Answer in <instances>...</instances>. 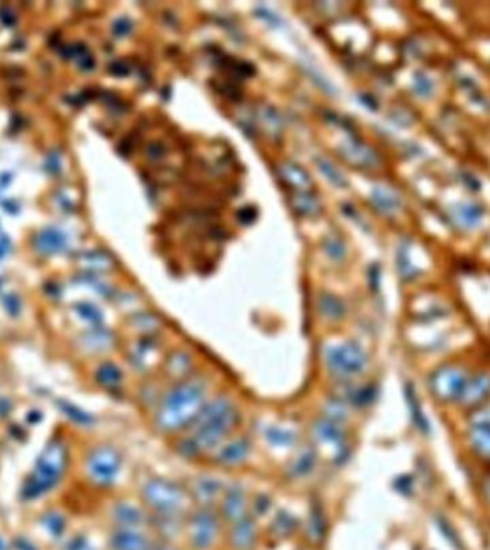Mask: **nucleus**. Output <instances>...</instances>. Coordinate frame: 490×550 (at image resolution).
Wrapping results in <instances>:
<instances>
[{
	"label": "nucleus",
	"instance_id": "nucleus-11",
	"mask_svg": "<svg viewBox=\"0 0 490 550\" xmlns=\"http://www.w3.org/2000/svg\"><path fill=\"white\" fill-rule=\"evenodd\" d=\"M245 492L241 485H232L224 496L222 500V516L227 522L237 523L242 518H245Z\"/></svg>",
	"mask_w": 490,
	"mask_h": 550
},
{
	"label": "nucleus",
	"instance_id": "nucleus-51",
	"mask_svg": "<svg viewBox=\"0 0 490 550\" xmlns=\"http://www.w3.org/2000/svg\"><path fill=\"white\" fill-rule=\"evenodd\" d=\"M487 494H489V497H490V482H489V485H487Z\"/></svg>",
	"mask_w": 490,
	"mask_h": 550
},
{
	"label": "nucleus",
	"instance_id": "nucleus-25",
	"mask_svg": "<svg viewBox=\"0 0 490 550\" xmlns=\"http://www.w3.org/2000/svg\"><path fill=\"white\" fill-rule=\"evenodd\" d=\"M315 463H317L315 453L307 449L296 457V460L291 464L290 473L293 477H299V479L306 477L315 469Z\"/></svg>",
	"mask_w": 490,
	"mask_h": 550
},
{
	"label": "nucleus",
	"instance_id": "nucleus-32",
	"mask_svg": "<svg viewBox=\"0 0 490 550\" xmlns=\"http://www.w3.org/2000/svg\"><path fill=\"white\" fill-rule=\"evenodd\" d=\"M322 246H324V251H325L327 256H329L332 260L341 261L346 258V245L339 237H336V235L327 237L324 239Z\"/></svg>",
	"mask_w": 490,
	"mask_h": 550
},
{
	"label": "nucleus",
	"instance_id": "nucleus-26",
	"mask_svg": "<svg viewBox=\"0 0 490 550\" xmlns=\"http://www.w3.org/2000/svg\"><path fill=\"white\" fill-rule=\"evenodd\" d=\"M490 392V377L489 375H479L476 377L473 382H467V386L465 389L463 397L469 400L467 403L473 404L477 403L479 400H483Z\"/></svg>",
	"mask_w": 490,
	"mask_h": 550
},
{
	"label": "nucleus",
	"instance_id": "nucleus-3",
	"mask_svg": "<svg viewBox=\"0 0 490 550\" xmlns=\"http://www.w3.org/2000/svg\"><path fill=\"white\" fill-rule=\"evenodd\" d=\"M68 466V449L61 440L48 443L39 456L32 473L23 483L22 496L26 500L37 499L52 490L62 479Z\"/></svg>",
	"mask_w": 490,
	"mask_h": 550
},
{
	"label": "nucleus",
	"instance_id": "nucleus-35",
	"mask_svg": "<svg viewBox=\"0 0 490 550\" xmlns=\"http://www.w3.org/2000/svg\"><path fill=\"white\" fill-rule=\"evenodd\" d=\"M77 313H79V315L82 318L87 320L88 323H91L94 325H99L102 323V320H103V315L99 311V308H96L92 304H80V306H77Z\"/></svg>",
	"mask_w": 490,
	"mask_h": 550
},
{
	"label": "nucleus",
	"instance_id": "nucleus-48",
	"mask_svg": "<svg viewBox=\"0 0 490 550\" xmlns=\"http://www.w3.org/2000/svg\"><path fill=\"white\" fill-rule=\"evenodd\" d=\"M148 550H178V549L168 542H156V543H151Z\"/></svg>",
	"mask_w": 490,
	"mask_h": 550
},
{
	"label": "nucleus",
	"instance_id": "nucleus-47",
	"mask_svg": "<svg viewBox=\"0 0 490 550\" xmlns=\"http://www.w3.org/2000/svg\"><path fill=\"white\" fill-rule=\"evenodd\" d=\"M112 73H115L116 76H127L130 73V66L125 65L124 62H116L112 65L111 68Z\"/></svg>",
	"mask_w": 490,
	"mask_h": 550
},
{
	"label": "nucleus",
	"instance_id": "nucleus-4",
	"mask_svg": "<svg viewBox=\"0 0 490 550\" xmlns=\"http://www.w3.org/2000/svg\"><path fill=\"white\" fill-rule=\"evenodd\" d=\"M142 497L158 515L180 513L184 507L185 490L175 482L152 479L144 485Z\"/></svg>",
	"mask_w": 490,
	"mask_h": 550
},
{
	"label": "nucleus",
	"instance_id": "nucleus-6",
	"mask_svg": "<svg viewBox=\"0 0 490 550\" xmlns=\"http://www.w3.org/2000/svg\"><path fill=\"white\" fill-rule=\"evenodd\" d=\"M120 456L111 446L95 447L87 458V472L89 479L101 486H112L120 473Z\"/></svg>",
	"mask_w": 490,
	"mask_h": 550
},
{
	"label": "nucleus",
	"instance_id": "nucleus-7",
	"mask_svg": "<svg viewBox=\"0 0 490 550\" xmlns=\"http://www.w3.org/2000/svg\"><path fill=\"white\" fill-rule=\"evenodd\" d=\"M220 520L215 512L203 507L196 512L189 522V540L195 550H208L217 540Z\"/></svg>",
	"mask_w": 490,
	"mask_h": 550
},
{
	"label": "nucleus",
	"instance_id": "nucleus-41",
	"mask_svg": "<svg viewBox=\"0 0 490 550\" xmlns=\"http://www.w3.org/2000/svg\"><path fill=\"white\" fill-rule=\"evenodd\" d=\"M134 321L138 325V328L142 330V331L155 330L158 327V324H159V321L152 314H138Z\"/></svg>",
	"mask_w": 490,
	"mask_h": 550
},
{
	"label": "nucleus",
	"instance_id": "nucleus-40",
	"mask_svg": "<svg viewBox=\"0 0 490 550\" xmlns=\"http://www.w3.org/2000/svg\"><path fill=\"white\" fill-rule=\"evenodd\" d=\"M65 550H96L84 536H75L65 544Z\"/></svg>",
	"mask_w": 490,
	"mask_h": 550
},
{
	"label": "nucleus",
	"instance_id": "nucleus-2",
	"mask_svg": "<svg viewBox=\"0 0 490 550\" xmlns=\"http://www.w3.org/2000/svg\"><path fill=\"white\" fill-rule=\"evenodd\" d=\"M238 410L231 399L220 396L207 403L192 423V433L181 442L180 450L187 457L210 451L228 437L238 423Z\"/></svg>",
	"mask_w": 490,
	"mask_h": 550
},
{
	"label": "nucleus",
	"instance_id": "nucleus-23",
	"mask_svg": "<svg viewBox=\"0 0 490 550\" xmlns=\"http://www.w3.org/2000/svg\"><path fill=\"white\" fill-rule=\"evenodd\" d=\"M318 311L330 320H340L346 314L344 303L333 294H322L318 299Z\"/></svg>",
	"mask_w": 490,
	"mask_h": 550
},
{
	"label": "nucleus",
	"instance_id": "nucleus-37",
	"mask_svg": "<svg viewBox=\"0 0 490 550\" xmlns=\"http://www.w3.org/2000/svg\"><path fill=\"white\" fill-rule=\"evenodd\" d=\"M42 235H44V239H40V244L44 245V249H46V251H58L65 244V241L59 232L48 231V232H44Z\"/></svg>",
	"mask_w": 490,
	"mask_h": 550
},
{
	"label": "nucleus",
	"instance_id": "nucleus-21",
	"mask_svg": "<svg viewBox=\"0 0 490 550\" xmlns=\"http://www.w3.org/2000/svg\"><path fill=\"white\" fill-rule=\"evenodd\" d=\"M82 344H84V347L88 351H94V353L106 351L113 344V335L109 331L94 330V331H89L84 337V340H82Z\"/></svg>",
	"mask_w": 490,
	"mask_h": 550
},
{
	"label": "nucleus",
	"instance_id": "nucleus-29",
	"mask_svg": "<svg viewBox=\"0 0 490 550\" xmlns=\"http://www.w3.org/2000/svg\"><path fill=\"white\" fill-rule=\"evenodd\" d=\"M472 443L480 454L490 457V425L476 426L472 433Z\"/></svg>",
	"mask_w": 490,
	"mask_h": 550
},
{
	"label": "nucleus",
	"instance_id": "nucleus-16",
	"mask_svg": "<svg viewBox=\"0 0 490 550\" xmlns=\"http://www.w3.org/2000/svg\"><path fill=\"white\" fill-rule=\"evenodd\" d=\"M339 154L341 158H344L347 162L356 165V166H373L376 163V154L364 144L358 141H348L344 145L340 146Z\"/></svg>",
	"mask_w": 490,
	"mask_h": 550
},
{
	"label": "nucleus",
	"instance_id": "nucleus-20",
	"mask_svg": "<svg viewBox=\"0 0 490 550\" xmlns=\"http://www.w3.org/2000/svg\"><path fill=\"white\" fill-rule=\"evenodd\" d=\"M96 382L105 387V389H115L122 383V378H124V374H122V370L113 364V363H103L99 365V368L95 373Z\"/></svg>",
	"mask_w": 490,
	"mask_h": 550
},
{
	"label": "nucleus",
	"instance_id": "nucleus-17",
	"mask_svg": "<svg viewBox=\"0 0 490 550\" xmlns=\"http://www.w3.org/2000/svg\"><path fill=\"white\" fill-rule=\"evenodd\" d=\"M221 493H222V483L220 479L213 476L199 477L195 482L192 489L194 499L202 506L213 504L221 496Z\"/></svg>",
	"mask_w": 490,
	"mask_h": 550
},
{
	"label": "nucleus",
	"instance_id": "nucleus-5",
	"mask_svg": "<svg viewBox=\"0 0 490 550\" xmlns=\"http://www.w3.org/2000/svg\"><path fill=\"white\" fill-rule=\"evenodd\" d=\"M324 363L334 375L350 378L361 374L367 365V354L354 342L329 346L324 351Z\"/></svg>",
	"mask_w": 490,
	"mask_h": 550
},
{
	"label": "nucleus",
	"instance_id": "nucleus-49",
	"mask_svg": "<svg viewBox=\"0 0 490 550\" xmlns=\"http://www.w3.org/2000/svg\"><path fill=\"white\" fill-rule=\"evenodd\" d=\"M16 543H18V547H19L20 550H36L34 546H32L27 540H18Z\"/></svg>",
	"mask_w": 490,
	"mask_h": 550
},
{
	"label": "nucleus",
	"instance_id": "nucleus-27",
	"mask_svg": "<svg viewBox=\"0 0 490 550\" xmlns=\"http://www.w3.org/2000/svg\"><path fill=\"white\" fill-rule=\"evenodd\" d=\"M192 365V357L184 351H178V353H174L168 360H167V373L171 375V377H177L180 380L185 378L184 375L189 371Z\"/></svg>",
	"mask_w": 490,
	"mask_h": 550
},
{
	"label": "nucleus",
	"instance_id": "nucleus-31",
	"mask_svg": "<svg viewBox=\"0 0 490 550\" xmlns=\"http://www.w3.org/2000/svg\"><path fill=\"white\" fill-rule=\"evenodd\" d=\"M260 118L271 135H278L282 128V120L272 106H261Z\"/></svg>",
	"mask_w": 490,
	"mask_h": 550
},
{
	"label": "nucleus",
	"instance_id": "nucleus-36",
	"mask_svg": "<svg viewBox=\"0 0 490 550\" xmlns=\"http://www.w3.org/2000/svg\"><path fill=\"white\" fill-rule=\"evenodd\" d=\"M373 399H375V390L372 387H363V389H357L351 393L350 403H353L356 406H365V404H370Z\"/></svg>",
	"mask_w": 490,
	"mask_h": 550
},
{
	"label": "nucleus",
	"instance_id": "nucleus-14",
	"mask_svg": "<svg viewBox=\"0 0 490 550\" xmlns=\"http://www.w3.org/2000/svg\"><path fill=\"white\" fill-rule=\"evenodd\" d=\"M314 437L322 443V444H329L336 449L343 450V442H344V432L340 423L329 420V418H321L315 421V425L313 427Z\"/></svg>",
	"mask_w": 490,
	"mask_h": 550
},
{
	"label": "nucleus",
	"instance_id": "nucleus-46",
	"mask_svg": "<svg viewBox=\"0 0 490 550\" xmlns=\"http://www.w3.org/2000/svg\"><path fill=\"white\" fill-rule=\"evenodd\" d=\"M254 509L258 515H264L268 509H270V499L265 497V496H260L257 500H256V504H254Z\"/></svg>",
	"mask_w": 490,
	"mask_h": 550
},
{
	"label": "nucleus",
	"instance_id": "nucleus-18",
	"mask_svg": "<svg viewBox=\"0 0 490 550\" xmlns=\"http://www.w3.org/2000/svg\"><path fill=\"white\" fill-rule=\"evenodd\" d=\"M290 205L301 217H317L321 213V202L311 192H296L290 198Z\"/></svg>",
	"mask_w": 490,
	"mask_h": 550
},
{
	"label": "nucleus",
	"instance_id": "nucleus-8",
	"mask_svg": "<svg viewBox=\"0 0 490 550\" xmlns=\"http://www.w3.org/2000/svg\"><path fill=\"white\" fill-rule=\"evenodd\" d=\"M467 380L459 368H443L433 377V393L441 400L463 397Z\"/></svg>",
	"mask_w": 490,
	"mask_h": 550
},
{
	"label": "nucleus",
	"instance_id": "nucleus-24",
	"mask_svg": "<svg viewBox=\"0 0 490 550\" xmlns=\"http://www.w3.org/2000/svg\"><path fill=\"white\" fill-rule=\"evenodd\" d=\"M297 526H299V520L296 519V516L282 511L272 520L271 533L279 539L289 537L290 535H293L297 530Z\"/></svg>",
	"mask_w": 490,
	"mask_h": 550
},
{
	"label": "nucleus",
	"instance_id": "nucleus-12",
	"mask_svg": "<svg viewBox=\"0 0 490 550\" xmlns=\"http://www.w3.org/2000/svg\"><path fill=\"white\" fill-rule=\"evenodd\" d=\"M278 175L285 185H289L297 192H310L313 188V181L306 173V169L294 162H282L278 166Z\"/></svg>",
	"mask_w": 490,
	"mask_h": 550
},
{
	"label": "nucleus",
	"instance_id": "nucleus-38",
	"mask_svg": "<svg viewBox=\"0 0 490 550\" xmlns=\"http://www.w3.org/2000/svg\"><path fill=\"white\" fill-rule=\"evenodd\" d=\"M65 407H66V414H69L76 423H79L80 426H91L94 423V417L91 414L82 411L77 407L70 404H65Z\"/></svg>",
	"mask_w": 490,
	"mask_h": 550
},
{
	"label": "nucleus",
	"instance_id": "nucleus-28",
	"mask_svg": "<svg viewBox=\"0 0 490 550\" xmlns=\"http://www.w3.org/2000/svg\"><path fill=\"white\" fill-rule=\"evenodd\" d=\"M325 519L324 513L318 506H313L308 519V535L313 542H321L325 535Z\"/></svg>",
	"mask_w": 490,
	"mask_h": 550
},
{
	"label": "nucleus",
	"instance_id": "nucleus-9",
	"mask_svg": "<svg viewBox=\"0 0 490 550\" xmlns=\"http://www.w3.org/2000/svg\"><path fill=\"white\" fill-rule=\"evenodd\" d=\"M250 451H251V444L249 439L238 437L222 444L215 456V460L220 464H222V466L232 468V466H238V464L247 460Z\"/></svg>",
	"mask_w": 490,
	"mask_h": 550
},
{
	"label": "nucleus",
	"instance_id": "nucleus-30",
	"mask_svg": "<svg viewBox=\"0 0 490 550\" xmlns=\"http://www.w3.org/2000/svg\"><path fill=\"white\" fill-rule=\"evenodd\" d=\"M317 165H318V168H320L321 174H322L327 180H329L333 185L340 187V188L347 187L346 178L343 177V174L339 171V169H337L330 161L322 159V158H318V159H317Z\"/></svg>",
	"mask_w": 490,
	"mask_h": 550
},
{
	"label": "nucleus",
	"instance_id": "nucleus-22",
	"mask_svg": "<svg viewBox=\"0 0 490 550\" xmlns=\"http://www.w3.org/2000/svg\"><path fill=\"white\" fill-rule=\"evenodd\" d=\"M264 437L271 446L279 449H290L297 442L296 433L277 426H267L264 430Z\"/></svg>",
	"mask_w": 490,
	"mask_h": 550
},
{
	"label": "nucleus",
	"instance_id": "nucleus-44",
	"mask_svg": "<svg viewBox=\"0 0 490 550\" xmlns=\"http://www.w3.org/2000/svg\"><path fill=\"white\" fill-rule=\"evenodd\" d=\"M257 218V211L253 206H245L238 211V220L242 224H251Z\"/></svg>",
	"mask_w": 490,
	"mask_h": 550
},
{
	"label": "nucleus",
	"instance_id": "nucleus-34",
	"mask_svg": "<svg viewBox=\"0 0 490 550\" xmlns=\"http://www.w3.org/2000/svg\"><path fill=\"white\" fill-rule=\"evenodd\" d=\"M45 529L55 537L61 536L65 532V519L59 513H48L42 520Z\"/></svg>",
	"mask_w": 490,
	"mask_h": 550
},
{
	"label": "nucleus",
	"instance_id": "nucleus-45",
	"mask_svg": "<svg viewBox=\"0 0 490 550\" xmlns=\"http://www.w3.org/2000/svg\"><path fill=\"white\" fill-rule=\"evenodd\" d=\"M146 155L149 159L152 161H156V159H161L163 155H165V146H163L162 144L159 142H152L148 145L146 148Z\"/></svg>",
	"mask_w": 490,
	"mask_h": 550
},
{
	"label": "nucleus",
	"instance_id": "nucleus-1",
	"mask_svg": "<svg viewBox=\"0 0 490 550\" xmlns=\"http://www.w3.org/2000/svg\"><path fill=\"white\" fill-rule=\"evenodd\" d=\"M208 380L182 378L165 394L156 413V426L163 432H178L192 426L207 404Z\"/></svg>",
	"mask_w": 490,
	"mask_h": 550
},
{
	"label": "nucleus",
	"instance_id": "nucleus-19",
	"mask_svg": "<svg viewBox=\"0 0 490 550\" xmlns=\"http://www.w3.org/2000/svg\"><path fill=\"white\" fill-rule=\"evenodd\" d=\"M153 526L163 539H172L181 533L184 525L180 513H168L156 515L153 519Z\"/></svg>",
	"mask_w": 490,
	"mask_h": 550
},
{
	"label": "nucleus",
	"instance_id": "nucleus-39",
	"mask_svg": "<svg viewBox=\"0 0 490 550\" xmlns=\"http://www.w3.org/2000/svg\"><path fill=\"white\" fill-rule=\"evenodd\" d=\"M373 201L383 211H389V209H394L396 208V199L390 194L383 191V189H376L375 191Z\"/></svg>",
	"mask_w": 490,
	"mask_h": 550
},
{
	"label": "nucleus",
	"instance_id": "nucleus-42",
	"mask_svg": "<svg viewBox=\"0 0 490 550\" xmlns=\"http://www.w3.org/2000/svg\"><path fill=\"white\" fill-rule=\"evenodd\" d=\"M256 15H257L258 18L267 20V22H268L270 25H272V26H277V27H278V26L282 25L279 16H278L275 12H272V11H270V9H267V8H258V9L256 11Z\"/></svg>",
	"mask_w": 490,
	"mask_h": 550
},
{
	"label": "nucleus",
	"instance_id": "nucleus-13",
	"mask_svg": "<svg viewBox=\"0 0 490 550\" xmlns=\"http://www.w3.org/2000/svg\"><path fill=\"white\" fill-rule=\"evenodd\" d=\"M112 519L122 529H138L146 523L145 513L132 503L120 501L112 509Z\"/></svg>",
	"mask_w": 490,
	"mask_h": 550
},
{
	"label": "nucleus",
	"instance_id": "nucleus-15",
	"mask_svg": "<svg viewBox=\"0 0 490 550\" xmlns=\"http://www.w3.org/2000/svg\"><path fill=\"white\" fill-rule=\"evenodd\" d=\"M257 539V526L253 518L245 516L234 523L231 543L237 550H251Z\"/></svg>",
	"mask_w": 490,
	"mask_h": 550
},
{
	"label": "nucleus",
	"instance_id": "nucleus-43",
	"mask_svg": "<svg viewBox=\"0 0 490 550\" xmlns=\"http://www.w3.org/2000/svg\"><path fill=\"white\" fill-rule=\"evenodd\" d=\"M132 27H134V25H132V22H131L130 19L122 18V19H119V20L115 22V25H113V32H115L116 36H120V37H122V36L130 35V33L132 32Z\"/></svg>",
	"mask_w": 490,
	"mask_h": 550
},
{
	"label": "nucleus",
	"instance_id": "nucleus-33",
	"mask_svg": "<svg viewBox=\"0 0 490 550\" xmlns=\"http://www.w3.org/2000/svg\"><path fill=\"white\" fill-rule=\"evenodd\" d=\"M325 414H327V418H329V420L341 423L347 417L346 404L341 400H339V399L329 400V401H327V404H325Z\"/></svg>",
	"mask_w": 490,
	"mask_h": 550
},
{
	"label": "nucleus",
	"instance_id": "nucleus-50",
	"mask_svg": "<svg viewBox=\"0 0 490 550\" xmlns=\"http://www.w3.org/2000/svg\"><path fill=\"white\" fill-rule=\"evenodd\" d=\"M0 550H9V543L4 537H0Z\"/></svg>",
	"mask_w": 490,
	"mask_h": 550
},
{
	"label": "nucleus",
	"instance_id": "nucleus-10",
	"mask_svg": "<svg viewBox=\"0 0 490 550\" xmlns=\"http://www.w3.org/2000/svg\"><path fill=\"white\" fill-rule=\"evenodd\" d=\"M109 546L112 550H148L151 542L138 529L119 527L111 535Z\"/></svg>",
	"mask_w": 490,
	"mask_h": 550
}]
</instances>
